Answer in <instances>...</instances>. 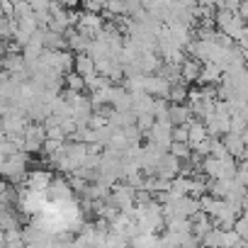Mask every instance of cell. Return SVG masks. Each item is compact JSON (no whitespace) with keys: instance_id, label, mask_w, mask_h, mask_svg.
Listing matches in <instances>:
<instances>
[{"instance_id":"obj_1","label":"cell","mask_w":248,"mask_h":248,"mask_svg":"<svg viewBox=\"0 0 248 248\" xmlns=\"http://www.w3.org/2000/svg\"><path fill=\"white\" fill-rule=\"evenodd\" d=\"M44 141H46V132H44L42 124L39 122H32V124L27 122V127L22 132V151L37 154V151H42Z\"/></svg>"},{"instance_id":"obj_2","label":"cell","mask_w":248,"mask_h":248,"mask_svg":"<svg viewBox=\"0 0 248 248\" xmlns=\"http://www.w3.org/2000/svg\"><path fill=\"white\" fill-rule=\"evenodd\" d=\"M83 37H88V39H95V37H100V32H102V27H105V17L100 15V13H80L78 15V22L73 25Z\"/></svg>"},{"instance_id":"obj_3","label":"cell","mask_w":248,"mask_h":248,"mask_svg":"<svg viewBox=\"0 0 248 248\" xmlns=\"http://www.w3.org/2000/svg\"><path fill=\"white\" fill-rule=\"evenodd\" d=\"M51 178H54L51 170H27L25 180H22V187H30V190H37V192H46Z\"/></svg>"},{"instance_id":"obj_4","label":"cell","mask_w":248,"mask_h":248,"mask_svg":"<svg viewBox=\"0 0 248 248\" xmlns=\"http://www.w3.org/2000/svg\"><path fill=\"white\" fill-rule=\"evenodd\" d=\"M168 88H170V83L166 80V78H161L158 73H146L144 76V93H149L151 97H166L168 95Z\"/></svg>"},{"instance_id":"obj_5","label":"cell","mask_w":248,"mask_h":248,"mask_svg":"<svg viewBox=\"0 0 248 248\" xmlns=\"http://www.w3.org/2000/svg\"><path fill=\"white\" fill-rule=\"evenodd\" d=\"M178 170H180V158H175L173 154L166 151V154L161 156L158 166H156V175L163 178V180H173V178L178 175Z\"/></svg>"},{"instance_id":"obj_6","label":"cell","mask_w":248,"mask_h":248,"mask_svg":"<svg viewBox=\"0 0 248 248\" xmlns=\"http://www.w3.org/2000/svg\"><path fill=\"white\" fill-rule=\"evenodd\" d=\"M190 117H192V112H190L187 102H168V119L173 127L175 124H185Z\"/></svg>"},{"instance_id":"obj_7","label":"cell","mask_w":248,"mask_h":248,"mask_svg":"<svg viewBox=\"0 0 248 248\" xmlns=\"http://www.w3.org/2000/svg\"><path fill=\"white\" fill-rule=\"evenodd\" d=\"M221 80V68L217 63H202L200 76H197V85H217Z\"/></svg>"},{"instance_id":"obj_8","label":"cell","mask_w":248,"mask_h":248,"mask_svg":"<svg viewBox=\"0 0 248 248\" xmlns=\"http://www.w3.org/2000/svg\"><path fill=\"white\" fill-rule=\"evenodd\" d=\"M200 68H202V63L197 61V59H192V56H185L183 59V63H180V78H183V83H195L197 80V76H200Z\"/></svg>"},{"instance_id":"obj_9","label":"cell","mask_w":248,"mask_h":248,"mask_svg":"<svg viewBox=\"0 0 248 248\" xmlns=\"http://www.w3.org/2000/svg\"><path fill=\"white\" fill-rule=\"evenodd\" d=\"M73 71L80 73V76H90V73H95V61L85 51L83 54H76L73 56Z\"/></svg>"},{"instance_id":"obj_10","label":"cell","mask_w":248,"mask_h":248,"mask_svg":"<svg viewBox=\"0 0 248 248\" xmlns=\"http://www.w3.org/2000/svg\"><path fill=\"white\" fill-rule=\"evenodd\" d=\"M63 85L68 90H73V93H85V78L80 73H76V71L63 73Z\"/></svg>"},{"instance_id":"obj_11","label":"cell","mask_w":248,"mask_h":248,"mask_svg":"<svg viewBox=\"0 0 248 248\" xmlns=\"http://www.w3.org/2000/svg\"><path fill=\"white\" fill-rule=\"evenodd\" d=\"M168 154H173V156H175V158H180V161H187V158H190V154H192V146H190L187 141H170Z\"/></svg>"},{"instance_id":"obj_12","label":"cell","mask_w":248,"mask_h":248,"mask_svg":"<svg viewBox=\"0 0 248 248\" xmlns=\"http://www.w3.org/2000/svg\"><path fill=\"white\" fill-rule=\"evenodd\" d=\"M3 233H5V246H25L20 229H8V231H3Z\"/></svg>"},{"instance_id":"obj_13","label":"cell","mask_w":248,"mask_h":248,"mask_svg":"<svg viewBox=\"0 0 248 248\" xmlns=\"http://www.w3.org/2000/svg\"><path fill=\"white\" fill-rule=\"evenodd\" d=\"M78 5H83V8H85V13H102L105 0H80Z\"/></svg>"},{"instance_id":"obj_14","label":"cell","mask_w":248,"mask_h":248,"mask_svg":"<svg viewBox=\"0 0 248 248\" xmlns=\"http://www.w3.org/2000/svg\"><path fill=\"white\" fill-rule=\"evenodd\" d=\"M27 3H30L32 13H44V10H49V3H51V0H27Z\"/></svg>"},{"instance_id":"obj_15","label":"cell","mask_w":248,"mask_h":248,"mask_svg":"<svg viewBox=\"0 0 248 248\" xmlns=\"http://www.w3.org/2000/svg\"><path fill=\"white\" fill-rule=\"evenodd\" d=\"M56 3H59V5H63V8H68V10H71V8H76V5H78V3H80V0H56Z\"/></svg>"},{"instance_id":"obj_16","label":"cell","mask_w":248,"mask_h":248,"mask_svg":"<svg viewBox=\"0 0 248 248\" xmlns=\"http://www.w3.org/2000/svg\"><path fill=\"white\" fill-rule=\"evenodd\" d=\"M219 0H197V5H204V8H217Z\"/></svg>"},{"instance_id":"obj_17","label":"cell","mask_w":248,"mask_h":248,"mask_svg":"<svg viewBox=\"0 0 248 248\" xmlns=\"http://www.w3.org/2000/svg\"><path fill=\"white\" fill-rule=\"evenodd\" d=\"M8 185H10V183H8L5 178H0V195H3V192H5V187H8Z\"/></svg>"}]
</instances>
